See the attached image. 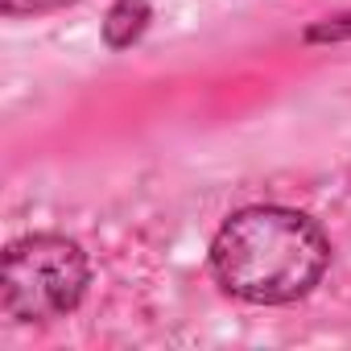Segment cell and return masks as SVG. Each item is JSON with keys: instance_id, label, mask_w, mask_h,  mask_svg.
I'll use <instances>...</instances> for the list:
<instances>
[{"instance_id": "obj_1", "label": "cell", "mask_w": 351, "mask_h": 351, "mask_svg": "<svg viewBox=\"0 0 351 351\" xmlns=\"http://www.w3.org/2000/svg\"><path fill=\"white\" fill-rule=\"evenodd\" d=\"M207 265L215 285L248 306H293L330 269V236L298 207L256 203L232 211L211 236Z\"/></svg>"}, {"instance_id": "obj_2", "label": "cell", "mask_w": 351, "mask_h": 351, "mask_svg": "<svg viewBox=\"0 0 351 351\" xmlns=\"http://www.w3.org/2000/svg\"><path fill=\"white\" fill-rule=\"evenodd\" d=\"M91 261L83 244L58 232H34L5 248L0 261V314L13 322H58L83 306Z\"/></svg>"}, {"instance_id": "obj_3", "label": "cell", "mask_w": 351, "mask_h": 351, "mask_svg": "<svg viewBox=\"0 0 351 351\" xmlns=\"http://www.w3.org/2000/svg\"><path fill=\"white\" fill-rule=\"evenodd\" d=\"M153 21V5L149 0H112L104 13V46L108 50H128L145 38Z\"/></svg>"}, {"instance_id": "obj_4", "label": "cell", "mask_w": 351, "mask_h": 351, "mask_svg": "<svg viewBox=\"0 0 351 351\" xmlns=\"http://www.w3.org/2000/svg\"><path fill=\"white\" fill-rule=\"evenodd\" d=\"M302 42H306V46H347V42H351V9L310 21V25L302 29Z\"/></svg>"}, {"instance_id": "obj_5", "label": "cell", "mask_w": 351, "mask_h": 351, "mask_svg": "<svg viewBox=\"0 0 351 351\" xmlns=\"http://www.w3.org/2000/svg\"><path fill=\"white\" fill-rule=\"evenodd\" d=\"M71 5H79V0H0V13H5L9 21H17V17H46V13H62V9H71Z\"/></svg>"}]
</instances>
